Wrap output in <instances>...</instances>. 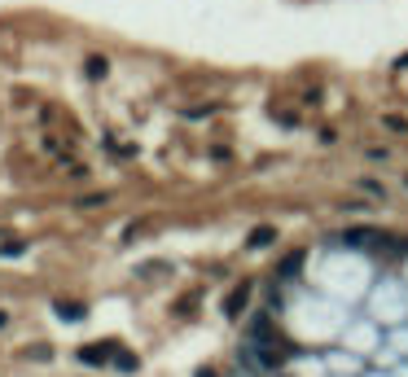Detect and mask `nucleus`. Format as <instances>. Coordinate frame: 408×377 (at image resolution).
<instances>
[{
	"mask_svg": "<svg viewBox=\"0 0 408 377\" xmlns=\"http://www.w3.org/2000/svg\"><path fill=\"white\" fill-rule=\"evenodd\" d=\"M246 298H250V285H237L233 294H228V303H224V312H228V316H237V312L246 307Z\"/></svg>",
	"mask_w": 408,
	"mask_h": 377,
	"instance_id": "obj_1",
	"label": "nucleus"
},
{
	"mask_svg": "<svg viewBox=\"0 0 408 377\" xmlns=\"http://www.w3.org/2000/svg\"><path fill=\"white\" fill-rule=\"evenodd\" d=\"M88 75H92V80H101V75H106V62L92 58V62H88Z\"/></svg>",
	"mask_w": 408,
	"mask_h": 377,
	"instance_id": "obj_2",
	"label": "nucleus"
},
{
	"mask_svg": "<svg viewBox=\"0 0 408 377\" xmlns=\"http://www.w3.org/2000/svg\"><path fill=\"white\" fill-rule=\"evenodd\" d=\"M250 241H254V246H268V241H272V229H259V233H254Z\"/></svg>",
	"mask_w": 408,
	"mask_h": 377,
	"instance_id": "obj_3",
	"label": "nucleus"
}]
</instances>
